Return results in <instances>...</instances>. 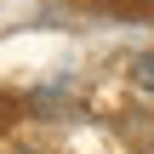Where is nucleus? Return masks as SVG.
Listing matches in <instances>:
<instances>
[{
    "instance_id": "1",
    "label": "nucleus",
    "mask_w": 154,
    "mask_h": 154,
    "mask_svg": "<svg viewBox=\"0 0 154 154\" xmlns=\"http://www.w3.org/2000/svg\"><path fill=\"white\" fill-rule=\"evenodd\" d=\"M131 80H137L143 91H154V51H143V57L131 63Z\"/></svg>"
}]
</instances>
